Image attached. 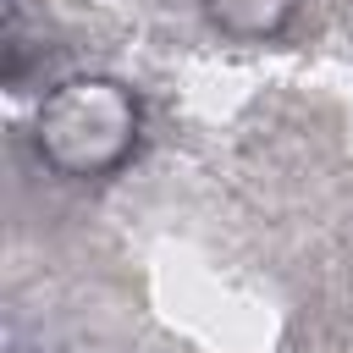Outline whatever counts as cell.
<instances>
[{"label":"cell","mask_w":353,"mask_h":353,"mask_svg":"<svg viewBox=\"0 0 353 353\" xmlns=\"http://www.w3.org/2000/svg\"><path fill=\"white\" fill-rule=\"evenodd\" d=\"M199 11L226 44H276L292 28L298 0H199Z\"/></svg>","instance_id":"7a4b0ae2"},{"label":"cell","mask_w":353,"mask_h":353,"mask_svg":"<svg viewBox=\"0 0 353 353\" xmlns=\"http://www.w3.org/2000/svg\"><path fill=\"white\" fill-rule=\"evenodd\" d=\"M143 138V105L121 77L83 72L55 83L33 110V154L66 182L116 176Z\"/></svg>","instance_id":"6da1fadb"}]
</instances>
